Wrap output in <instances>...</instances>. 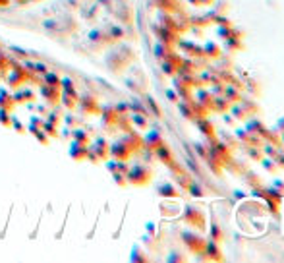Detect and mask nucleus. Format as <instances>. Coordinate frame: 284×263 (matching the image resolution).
I'll return each mask as SVG.
<instances>
[{
	"instance_id": "nucleus-11",
	"label": "nucleus",
	"mask_w": 284,
	"mask_h": 263,
	"mask_svg": "<svg viewBox=\"0 0 284 263\" xmlns=\"http://www.w3.org/2000/svg\"><path fill=\"white\" fill-rule=\"evenodd\" d=\"M224 97L234 105V103L242 101V89L236 88V86H226V89H224Z\"/></svg>"
},
{
	"instance_id": "nucleus-4",
	"label": "nucleus",
	"mask_w": 284,
	"mask_h": 263,
	"mask_svg": "<svg viewBox=\"0 0 284 263\" xmlns=\"http://www.w3.org/2000/svg\"><path fill=\"white\" fill-rule=\"evenodd\" d=\"M234 135L238 137V141L242 143V147H251V145H263V139L259 135L251 133L247 128H238L234 132Z\"/></svg>"
},
{
	"instance_id": "nucleus-25",
	"label": "nucleus",
	"mask_w": 284,
	"mask_h": 263,
	"mask_svg": "<svg viewBox=\"0 0 284 263\" xmlns=\"http://www.w3.org/2000/svg\"><path fill=\"white\" fill-rule=\"evenodd\" d=\"M192 4H196V6H201V0H190Z\"/></svg>"
},
{
	"instance_id": "nucleus-23",
	"label": "nucleus",
	"mask_w": 284,
	"mask_h": 263,
	"mask_svg": "<svg viewBox=\"0 0 284 263\" xmlns=\"http://www.w3.org/2000/svg\"><path fill=\"white\" fill-rule=\"evenodd\" d=\"M236 197H238V199H240V197L243 199V197H245V194H243V192H236Z\"/></svg>"
},
{
	"instance_id": "nucleus-3",
	"label": "nucleus",
	"mask_w": 284,
	"mask_h": 263,
	"mask_svg": "<svg viewBox=\"0 0 284 263\" xmlns=\"http://www.w3.org/2000/svg\"><path fill=\"white\" fill-rule=\"evenodd\" d=\"M182 219L186 220V222H190L192 226H197L199 230H205V224H207V222H205V215H203L197 207H186Z\"/></svg>"
},
{
	"instance_id": "nucleus-19",
	"label": "nucleus",
	"mask_w": 284,
	"mask_h": 263,
	"mask_svg": "<svg viewBox=\"0 0 284 263\" xmlns=\"http://www.w3.org/2000/svg\"><path fill=\"white\" fill-rule=\"evenodd\" d=\"M224 124H226V126H234V124H236L234 114H226V112H224Z\"/></svg>"
},
{
	"instance_id": "nucleus-7",
	"label": "nucleus",
	"mask_w": 284,
	"mask_h": 263,
	"mask_svg": "<svg viewBox=\"0 0 284 263\" xmlns=\"http://www.w3.org/2000/svg\"><path fill=\"white\" fill-rule=\"evenodd\" d=\"M209 258V262H222V250L219 248V242L207 240L205 242V250H203Z\"/></svg>"
},
{
	"instance_id": "nucleus-26",
	"label": "nucleus",
	"mask_w": 284,
	"mask_h": 263,
	"mask_svg": "<svg viewBox=\"0 0 284 263\" xmlns=\"http://www.w3.org/2000/svg\"><path fill=\"white\" fill-rule=\"evenodd\" d=\"M281 143H283V147H284V133H281Z\"/></svg>"
},
{
	"instance_id": "nucleus-2",
	"label": "nucleus",
	"mask_w": 284,
	"mask_h": 263,
	"mask_svg": "<svg viewBox=\"0 0 284 263\" xmlns=\"http://www.w3.org/2000/svg\"><path fill=\"white\" fill-rule=\"evenodd\" d=\"M209 157H213L217 163H220L222 167H226L228 165V161L232 159V149H228L224 143H220V141H213V145L209 147Z\"/></svg>"
},
{
	"instance_id": "nucleus-12",
	"label": "nucleus",
	"mask_w": 284,
	"mask_h": 263,
	"mask_svg": "<svg viewBox=\"0 0 284 263\" xmlns=\"http://www.w3.org/2000/svg\"><path fill=\"white\" fill-rule=\"evenodd\" d=\"M224 46H226V50H242V48H243L242 35H236V37L226 39V41H224Z\"/></svg>"
},
{
	"instance_id": "nucleus-6",
	"label": "nucleus",
	"mask_w": 284,
	"mask_h": 263,
	"mask_svg": "<svg viewBox=\"0 0 284 263\" xmlns=\"http://www.w3.org/2000/svg\"><path fill=\"white\" fill-rule=\"evenodd\" d=\"M196 124L197 128L201 130V133L205 135V137H209L211 141H215L217 139V133H215V126L211 124V120L205 116V118H196Z\"/></svg>"
},
{
	"instance_id": "nucleus-5",
	"label": "nucleus",
	"mask_w": 284,
	"mask_h": 263,
	"mask_svg": "<svg viewBox=\"0 0 284 263\" xmlns=\"http://www.w3.org/2000/svg\"><path fill=\"white\" fill-rule=\"evenodd\" d=\"M184 242H186V246L190 248V252L192 254H199V252H203L205 250V242L199 234H194V232H184Z\"/></svg>"
},
{
	"instance_id": "nucleus-20",
	"label": "nucleus",
	"mask_w": 284,
	"mask_h": 263,
	"mask_svg": "<svg viewBox=\"0 0 284 263\" xmlns=\"http://www.w3.org/2000/svg\"><path fill=\"white\" fill-rule=\"evenodd\" d=\"M275 128L281 132V133H284V116H281V118L277 120V126H275Z\"/></svg>"
},
{
	"instance_id": "nucleus-22",
	"label": "nucleus",
	"mask_w": 284,
	"mask_h": 263,
	"mask_svg": "<svg viewBox=\"0 0 284 263\" xmlns=\"http://www.w3.org/2000/svg\"><path fill=\"white\" fill-rule=\"evenodd\" d=\"M168 260H170V262H184V258H182V256H178V254H172Z\"/></svg>"
},
{
	"instance_id": "nucleus-9",
	"label": "nucleus",
	"mask_w": 284,
	"mask_h": 263,
	"mask_svg": "<svg viewBox=\"0 0 284 263\" xmlns=\"http://www.w3.org/2000/svg\"><path fill=\"white\" fill-rule=\"evenodd\" d=\"M245 128L251 132V133H255V135H259L263 139V133L267 130V126L263 124L259 118H247V124H245Z\"/></svg>"
},
{
	"instance_id": "nucleus-8",
	"label": "nucleus",
	"mask_w": 284,
	"mask_h": 263,
	"mask_svg": "<svg viewBox=\"0 0 284 263\" xmlns=\"http://www.w3.org/2000/svg\"><path fill=\"white\" fill-rule=\"evenodd\" d=\"M232 107V103L224 97V95H215L213 97V105H211V110L213 112H219V114H224V112H228Z\"/></svg>"
},
{
	"instance_id": "nucleus-18",
	"label": "nucleus",
	"mask_w": 284,
	"mask_h": 263,
	"mask_svg": "<svg viewBox=\"0 0 284 263\" xmlns=\"http://www.w3.org/2000/svg\"><path fill=\"white\" fill-rule=\"evenodd\" d=\"M196 151L199 153V157L207 159V155H209V147H205V145H201V143H196Z\"/></svg>"
},
{
	"instance_id": "nucleus-24",
	"label": "nucleus",
	"mask_w": 284,
	"mask_h": 263,
	"mask_svg": "<svg viewBox=\"0 0 284 263\" xmlns=\"http://www.w3.org/2000/svg\"><path fill=\"white\" fill-rule=\"evenodd\" d=\"M201 4H203V6H207V4H213V0H201Z\"/></svg>"
},
{
	"instance_id": "nucleus-21",
	"label": "nucleus",
	"mask_w": 284,
	"mask_h": 263,
	"mask_svg": "<svg viewBox=\"0 0 284 263\" xmlns=\"http://www.w3.org/2000/svg\"><path fill=\"white\" fill-rule=\"evenodd\" d=\"M275 161H277V165H279V169H284V151H283V153H281V155H279V157H277Z\"/></svg>"
},
{
	"instance_id": "nucleus-1",
	"label": "nucleus",
	"mask_w": 284,
	"mask_h": 263,
	"mask_svg": "<svg viewBox=\"0 0 284 263\" xmlns=\"http://www.w3.org/2000/svg\"><path fill=\"white\" fill-rule=\"evenodd\" d=\"M257 110H259V107H257L253 101H243V99L230 107V112L234 114L236 120H247V118H251Z\"/></svg>"
},
{
	"instance_id": "nucleus-16",
	"label": "nucleus",
	"mask_w": 284,
	"mask_h": 263,
	"mask_svg": "<svg viewBox=\"0 0 284 263\" xmlns=\"http://www.w3.org/2000/svg\"><path fill=\"white\" fill-rule=\"evenodd\" d=\"M159 192H161V196H166V197H176V196H178V190H176V188H172L170 184L161 186V188H159Z\"/></svg>"
},
{
	"instance_id": "nucleus-14",
	"label": "nucleus",
	"mask_w": 284,
	"mask_h": 263,
	"mask_svg": "<svg viewBox=\"0 0 284 263\" xmlns=\"http://www.w3.org/2000/svg\"><path fill=\"white\" fill-rule=\"evenodd\" d=\"M211 240L213 242H222L224 240V234H222V228L219 224H211Z\"/></svg>"
},
{
	"instance_id": "nucleus-17",
	"label": "nucleus",
	"mask_w": 284,
	"mask_h": 263,
	"mask_svg": "<svg viewBox=\"0 0 284 263\" xmlns=\"http://www.w3.org/2000/svg\"><path fill=\"white\" fill-rule=\"evenodd\" d=\"M188 190H190V194H192L194 197H203V196H205V190H203L199 184H194V182L188 186Z\"/></svg>"
},
{
	"instance_id": "nucleus-13",
	"label": "nucleus",
	"mask_w": 284,
	"mask_h": 263,
	"mask_svg": "<svg viewBox=\"0 0 284 263\" xmlns=\"http://www.w3.org/2000/svg\"><path fill=\"white\" fill-rule=\"evenodd\" d=\"M259 163H261L263 169H265L269 175H275V173L279 171V165H277V161H275V159H271V157H263Z\"/></svg>"
},
{
	"instance_id": "nucleus-10",
	"label": "nucleus",
	"mask_w": 284,
	"mask_h": 263,
	"mask_svg": "<svg viewBox=\"0 0 284 263\" xmlns=\"http://www.w3.org/2000/svg\"><path fill=\"white\" fill-rule=\"evenodd\" d=\"M203 54H205L207 58H220L222 48H220L217 43H213V41H207V43L203 44Z\"/></svg>"
},
{
	"instance_id": "nucleus-15",
	"label": "nucleus",
	"mask_w": 284,
	"mask_h": 263,
	"mask_svg": "<svg viewBox=\"0 0 284 263\" xmlns=\"http://www.w3.org/2000/svg\"><path fill=\"white\" fill-rule=\"evenodd\" d=\"M245 184L253 190V188H261V180H259V176L251 175V173H247L245 175Z\"/></svg>"
}]
</instances>
